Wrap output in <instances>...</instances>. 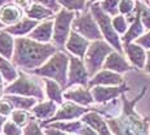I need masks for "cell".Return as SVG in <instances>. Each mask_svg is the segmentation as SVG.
<instances>
[{
    "mask_svg": "<svg viewBox=\"0 0 150 135\" xmlns=\"http://www.w3.org/2000/svg\"><path fill=\"white\" fill-rule=\"evenodd\" d=\"M58 52L53 44H43L31 40L30 37H16L14 53L12 61L13 64L20 67L25 72H33Z\"/></svg>",
    "mask_w": 150,
    "mask_h": 135,
    "instance_id": "cell-1",
    "label": "cell"
},
{
    "mask_svg": "<svg viewBox=\"0 0 150 135\" xmlns=\"http://www.w3.org/2000/svg\"><path fill=\"white\" fill-rule=\"evenodd\" d=\"M144 92L132 103H128L127 100H124V115L122 118H119V121L110 120L108 122L111 130L117 135H148V124L142 121L132 111V106L144 95Z\"/></svg>",
    "mask_w": 150,
    "mask_h": 135,
    "instance_id": "cell-2",
    "label": "cell"
},
{
    "mask_svg": "<svg viewBox=\"0 0 150 135\" xmlns=\"http://www.w3.org/2000/svg\"><path fill=\"white\" fill-rule=\"evenodd\" d=\"M69 62H70V57H69L67 54H65L64 52H57L56 54H53L42 67H39L38 70L33 71V72H27V73L53 78V80L57 81L62 87H65L67 85L66 72H67Z\"/></svg>",
    "mask_w": 150,
    "mask_h": 135,
    "instance_id": "cell-3",
    "label": "cell"
},
{
    "mask_svg": "<svg viewBox=\"0 0 150 135\" xmlns=\"http://www.w3.org/2000/svg\"><path fill=\"white\" fill-rule=\"evenodd\" d=\"M4 94L30 97V98H35L38 100L44 99V90H43L42 81L36 77V75L30 76L25 71H20L18 78L5 87Z\"/></svg>",
    "mask_w": 150,
    "mask_h": 135,
    "instance_id": "cell-4",
    "label": "cell"
},
{
    "mask_svg": "<svg viewBox=\"0 0 150 135\" xmlns=\"http://www.w3.org/2000/svg\"><path fill=\"white\" fill-rule=\"evenodd\" d=\"M89 10H91V13H92L93 17H95L96 22H97V24H98L100 30H101V32H102V36L105 37V40L110 44L117 52L122 53L123 52V49H122V43H120L118 32L114 30V27H112L111 17L102 10L100 3H93V4H91Z\"/></svg>",
    "mask_w": 150,
    "mask_h": 135,
    "instance_id": "cell-5",
    "label": "cell"
},
{
    "mask_svg": "<svg viewBox=\"0 0 150 135\" xmlns=\"http://www.w3.org/2000/svg\"><path fill=\"white\" fill-rule=\"evenodd\" d=\"M76 12L69 10V9L62 8L60 12H57L53 18L54 26H53V45L56 48L61 49L66 45V41L71 32V24L76 17Z\"/></svg>",
    "mask_w": 150,
    "mask_h": 135,
    "instance_id": "cell-6",
    "label": "cell"
},
{
    "mask_svg": "<svg viewBox=\"0 0 150 135\" xmlns=\"http://www.w3.org/2000/svg\"><path fill=\"white\" fill-rule=\"evenodd\" d=\"M112 52V46L108 41L96 40L91 43L86 55H84V66L88 71L89 76H95L97 71L104 66L106 57Z\"/></svg>",
    "mask_w": 150,
    "mask_h": 135,
    "instance_id": "cell-7",
    "label": "cell"
},
{
    "mask_svg": "<svg viewBox=\"0 0 150 135\" xmlns=\"http://www.w3.org/2000/svg\"><path fill=\"white\" fill-rule=\"evenodd\" d=\"M71 30L86 37L87 40H92V41L102 40V37H104L95 17L91 13L89 8L76 14L75 20L73 21V24H71Z\"/></svg>",
    "mask_w": 150,
    "mask_h": 135,
    "instance_id": "cell-8",
    "label": "cell"
},
{
    "mask_svg": "<svg viewBox=\"0 0 150 135\" xmlns=\"http://www.w3.org/2000/svg\"><path fill=\"white\" fill-rule=\"evenodd\" d=\"M88 71L86 66L80 61V58L70 57V67H69V77H67V86L71 85H87L88 83Z\"/></svg>",
    "mask_w": 150,
    "mask_h": 135,
    "instance_id": "cell-9",
    "label": "cell"
},
{
    "mask_svg": "<svg viewBox=\"0 0 150 135\" xmlns=\"http://www.w3.org/2000/svg\"><path fill=\"white\" fill-rule=\"evenodd\" d=\"M89 109L84 108V107H80V106H76L71 102H67V103H64L61 106V108L57 111L51 120L43 122V125H47L48 122H57V121H62V120H73V118H78L80 116H84L88 112Z\"/></svg>",
    "mask_w": 150,
    "mask_h": 135,
    "instance_id": "cell-10",
    "label": "cell"
},
{
    "mask_svg": "<svg viewBox=\"0 0 150 135\" xmlns=\"http://www.w3.org/2000/svg\"><path fill=\"white\" fill-rule=\"evenodd\" d=\"M89 40H87L86 37H83L82 35H79L78 32L71 30L70 36H69L67 41H66V48L70 53H73L74 55H76L78 58H84L87 50L89 48Z\"/></svg>",
    "mask_w": 150,
    "mask_h": 135,
    "instance_id": "cell-11",
    "label": "cell"
},
{
    "mask_svg": "<svg viewBox=\"0 0 150 135\" xmlns=\"http://www.w3.org/2000/svg\"><path fill=\"white\" fill-rule=\"evenodd\" d=\"M23 17H25V12L20 7H17L14 3H9V4L4 5L0 9V22L5 27L18 23L20 21H22Z\"/></svg>",
    "mask_w": 150,
    "mask_h": 135,
    "instance_id": "cell-12",
    "label": "cell"
},
{
    "mask_svg": "<svg viewBox=\"0 0 150 135\" xmlns=\"http://www.w3.org/2000/svg\"><path fill=\"white\" fill-rule=\"evenodd\" d=\"M53 26H54L53 20L42 21L35 29L30 32L29 37L31 40H35L38 43L48 44L53 37Z\"/></svg>",
    "mask_w": 150,
    "mask_h": 135,
    "instance_id": "cell-13",
    "label": "cell"
},
{
    "mask_svg": "<svg viewBox=\"0 0 150 135\" xmlns=\"http://www.w3.org/2000/svg\"><path fill=\"white\" fill-rule=\"evenodd\" d=\"M104 68L112 72H117V73H122V72H127L131 70V66L128 64V62L124 59V57L122 55V53L119 52H111L108 55Z\"/></svg>",
    "mask_w": 150,
    "mask_h": 135,
    "instance_id": "cell-14",
    "label": "cell"
},
{
    "mask_svg": "<svg viewBox=\"0 0 150 135\" xmlns=\"http://www.w3.org/2000/svg\"><path fill=\"white\" fill-rule=\"evenodd\" d=\"M39 23H40L39 21L31 20V18L25 15L22 18V21H20L18 23L13 24V26L4 27V31H7L12 36H25V35H30V32L35 29Z\"/></svg>",
    "mask_w": 150,
    "mask_h": 135,
    "instance_id": "cell-15",
    "label": "cell"
},
{
    "mask_svg": "<svg viewBox=\"0 0 150 135\" xmlns=\"http://www.w3.org/2000/svg\"><path fill=\"white\" fill-rule=\"evenodd\" d=\"M123 84V77L117 72H112L109 70H104L93 76L89 81V86L93 85H120Z\"/></svg>",
    "mask_w": 150,
    "mask_h": 135,
    "instance_id": "cell-16",
    "label": "cell"
},
{
    "mask_svg": "<svg viewBox=\"0 0 150 135\" xmlns=\"http://www.w3.org/2000/svg\"><path fill=\"white\" fill-rule=\"evenodd\" d=\"M128 90L126 86L122 87H105V86H96L92 89V97L96 102L104 103V102H109V100L114 99L115 97H118L120 93Z\"/></svg>",
    "mask_w": 150,
    "mask_h": 135,
    "instance_id": "cell-17",
    "label": "cell"
},
{
    "mask_svg": "<svg viewBox=\"0 0 150 135\" xmlns=\"http://www.w3.org/2000/svg\"><path fill=\"white\" fill-rule=\"evenodd\" d=\"M124 52H126L127 57L129 58L131 63L139 68H142L145 64V59L146 54L144 52V48L140 46L136 43H129V44H124Z\"/></svg>",
    "mask_w": 150,
    "mask_h": 135,
    "instance_id": "cell-18",
    "label": "cell"
},
{
    "mask_svg": "<svg viewBox=\"0 0 150 135\" xmlns=\"http://www.w3.org/2000/svg\"><path fill=\"white\" fill-rule=\"evenodd\" d=\"M82 121L84 124L89 125L91 127L95 129V131L98 135H111L108 129V122H105L104 118L100 115L96 113V112H87V113L83 116Z\"/></svg>",
    "mask_w": 150,
    "mask_h": 135,
    "instance_id": "cell-19",
    "label": "cell"
},
{
    "mask_svg": "<svg viewBox=\"0 0 150 135\" xmlns=\"http://www.w3.org/2000/svg\"><path fill=\"white\" fill-rule=\"evenodd\" d=\"M135 10H136V18L129 23V27H128L127 32L122 37L123 44H129V43H132L133 40H137L140 36L144 35V31H145V27H144V24L141 22V18H140V14H139V12H137L136 7H135Z\"/></svg>",
    "mask_w": 150,
    "mask_h": 135,
    "instance_id": "cell-20",
    "label": "cell"
},
{
    "mask_svg": "<svg viewBox=\"0 0 150 135\" xmlns=\"http://www.w3.org/2000/svg\"><path fill=\"white\" fill-rule=\"evenodd\" d=\"M25 15L26 17L31 18V20H35V21H47V20H53L54 18L56 13L52 10V9L44 7L42 4H36V3H33L31 7L25 12Z\"/></svg>",
    "mask_w": 150,
    "mask_h": 135,
    "instance_id": "cell-21",
    "label": "cell"
},
{
    "mask_svg": "<svg viewBox=\"0 0 150 135\" xmlns=\"http://www.w3.org/2000/svg\"><path fill=\"white\" fill-rule=\"evenodd\" d=\"M57 103L53 102V100H49V102H40L33 107V113L36 118L39 120H44L43 122L48 121V118L51 120L53 116L56 115V111H57Z\"/></svg>",
    "mask_w": 150,
    "mask_h": 135,
    "instance_id": "cell-22",
    "label": "cell"
},
{
    "mask_svg": "<svg viewBox=\"0 0 150 135\" xmlns=\"http://www.w3.org/2000/svg\"><path fill=\"white\" fill-rule=\"evenodd\" d=\"M64 97L66 99L71 100V102H75L82 106H89L95 100L92 97V93L89 90L84 89V87H76V89L67 90V92L64 93Z\"/></svg>",
    "mask_w": 150,
    "mask_h": 135,
    "instance_id": "cell-23",
    "label": "cell"
},
{
    "mask_svg": "<svg viewBox=\"0 0 150 135\" xmlns=\"http://www.w3.org/2000/svg\"><path fill=\"white\" fill-rule=\"evenodd\" d=\"M14 53V39L7 31H0V55L12 59Z\"/></svg>",
    "mask_w": 150,
    "mask_h": 135,
    "instance_id": "cell-24",
    "label": "cell"
},
{
    "mask_svg": "<svg viewBox=\"0 0 150 135\" xmlns=\"http://www.w3.org/2000/svg\"><path fill=\"white\" fill-rule=\"evenodd\" d=\"M5 99H8L12 103V106L17 109H26L29 111L36 104L38 99L30 98V97H22V95H14V94H5Z\"/></svg>",
    "mask_w": 150,
    "mask_h": 135,
    "instance_id": "cell-25",
    "label": "cell"
},
{
    "mask_svg": "<svg viewBox=\"0 0 150 135\" xmlns=\"http://www.w3.org/2000/svg\"><path fill=\"white\" fill-rule=\"evenodd\" d=\"M0 73H1V76L4 78L5 83L12 84L13 81H16L18 78L20 72L16 70L13 64L9 63V59L0 55Z\"/></svg>",
    "mask_w": 150,
    "mask_h": 135,
    "instance_id": "cell-26",
    "label": "cell"
},
{
    "mask_svg": "<svg viewBox=\"0 0 150 135\" xmlns=\"http://www.w3.org/2000/svg\"><path fill=\"white\" fill-rule=\"evenodd\" d=\"M45 84V94L51 100L56 102L57 104H62V89L61 85L54 80L43 78Z\"/></svg>",
    "mask_w": 150,
    "mask_h": 135,
    "instance_id": "cell-27",
    "label": "cell"
},
{
    "mask_svg": "<svg viewBox=\"0 0 150 135\" xmlns=\"http://www.w3.org/2000/svg\"><path fill=\"white\" fill-rule=\"evenodd\" d=\"M83 121H73V122H52L49 127H54L58 130L66 131V133H73V134H82L83 129L86 125H83Z\"/></svg>",
    "mask_w": 150,
    "mask_h": 135,
    "instance_id": "cell-28",
    "label": "cell"
},
{
    "mask_svg": "<svg viewBox=\"0 0 150 135\" xmlns=\"http://www.w3.org/2000/svg\"><path fill=\"white\" fill-rule=\"evenodd\" d=\"M57 1L62 8L76 12V13L83 12V10H86L87 8H89L88 0H57Z\"/></svg>",
    "mask_w": 150,
    "mask_h": 135,
    "instance_id": "cell-29",
    "label": "cell"
},
{
    "mask_svg": "<svg viewBox=\"0 0 150 135\" xmlns=\"http://www.w3.org/2000/svg\"><path fill=\"white\" fill-rule=\"evenodd\" d=\"M136 9L146 30L150 31V7L145 1H136Z\"/></svg>",
    "mask_w": 150,
    "mask_h": 135,
    "instance_id": "cell-30",
    "label": "cell"
},
{
    "mask_svg": "<svg viewBox=\"0 0 150 135\" xmlns=\"http://www.w3.org/2000/svg\"><path fill=\"white\" fill-rule=\"evenodd\" d=\"M119 3L120 0H102L100 1L102 10L110 17H115L119 14Z\"/></svg>",
    "mask_w": 150,
    "mask_h": 135,
    "instance_id": "cell-31",
    "label": "cell"
},
{
    "mask_svg": "<svg viewBox=\"0 0 150 135\" xmlns=\"http://www.w3.org/2000/svg\"><path fill=\"white\" fill-rule=\"evenodd\" d=\"M11 116H12V121L16 122L20 127L26 126V125L31 121L30 113H29V111H26V109H14Z\"/></svg>",
    "mask_w": 150,
    "mask_h": 135,
    "instance_id": "cell-32",
    "label": "cell"
},
{
    "mask_svg": "<svg viewBox=\"0 0 150 135\" xmlns=\"http://www.w3.org/2000/svg\"><path fill=\"white\" fill-rule=\"evenodd\" d=\"M111 22H112V27L114 30L118 32V35H124L128 30V21L126 18V15H122V14H118L115 17L111 18Z\"/></svg>",
    "mask_w": 150,
    "mask_h": 135,
    "instance_id": "cell-33",
    "label": "cell"
},
{
    "mask_svg": "<svg viewBox=\"0 0 150 135\" xmlns=\"http://www.w3.org/2000/svg\"><path fill=\"white\" fill-rule=\"evenodd\" d=\"M136 1L135 0H120L119 3V14L122 15H129L135 10Z\"/></svg>",
    "mask_w": 150,
    "mask_h": 135,
    "instance_id": "cell-34",
    "label": "cell"
},
{
    "mask_svg": "<svg viewBox=\"0 0 150 135\" xmlns=\"http://www.w3.org/2000/svg\"><path fill=\"white\" fill-rule=\"evenodd\" d=\"M3 133H4V135H22V130L16 122L8 120L5 121L4 126H3Z\"/></svg>",
    "mask_w": 150,
    "mask_h": 135,
    "instance_id": "cell-35",
    "label": "cell"
},
{
    "mask_svg": "<svg viewBox=\"0 0 150 135\" xmlns=\"http://www.w3.org/2000/svg\"><path fill=\"white\" fill-rule=\"evenodd\" d=\"M31 1H33V3H36V4L44 5V7L52 9L54 13H57V12H60L61 9H62V7H61L60 4H58L57 0H31Z\"/></svg>",
    "mask_w": 150,
    "mask_h": 135,
    "instance_id": "cell-36",
    "label": "cell"
},
{
    "mask_svg": "<svg viewBox=\"0 0 150 135\" xmlns=\"http://www.w3.org/2000/svg\"><path fill=\"white\" fill-rule=\"evenodd\" d=\"M23 135H43L42 130H40V127L38 126L36 121L34 120V118L26 125L25 131H23Z\"/></svg>",
    "mask_w": 150,
    "mask_h": 135,
    "instance_id": "cell-37",
    "label": "cell"
},
{
    "mask_svg": "<svg viewBox=\"0 0 150 135\" xmlns=\"http://www.w3.org/2000/svg\"><path fill=\"white\" fill-rule=\"evenodd\" d=\"M14 107L12 106V103L9 102L8 99H1L0 100V115H3L4 117H7V116H11L12 112L14 111Z\"/></svg>",
    "mask_w": 150,
    "mask_h": 135,
    "instance_id": "cell-38",
    "label": "cell"
},
{
    "mask_svg": "<svg viewBox=\"0 0 150 135\" xmlns=\"http://www.w3.org/2000/svg\"><path fill=\"white\" fill-rule=\"evenodd\" d=\"M136 44H139L140 46L146 49H150V31L146 34H144L142 36H140L139 39L136 40Z\"/></svg>",
    "mask_w": 150,
    "mask_h": 135,
    "instance_id": "cell-39",
    "label": "cell"
},
{
    "mask_svg": "<svg viewBox=\"0 0 150 135\" xmlns=\"http://www.w3.org/2000/svg\"><path fill=\"white\" fill-rule=\"evenodd\" d=\"M13 3L17 5V7H20L23 12H26L27 9L31 7V4H33L31 0H13Z\"/></svg>",
    "mask_w": 150,
    "mask_h": 135,
    "instance_id": "cell-40",
    "label": "cell"
},
{
    "mask_svg": "<svg viewBox=\"0 0 150 135\" xmlns=\"http://www.w3.org/2000/svg\"><path fill=\"white\" fill-rule=\"evenodd\" d=\"M44 135H66V134H65V131L58 130V129L47 127L45 130H44Z\"/></svg>",
    "mask_w": 150,
    "mask_h": 135,
    "instance_id": "cell-41",
    "label": "cell"
},
{
    "mask_svg": "<svg viewBox=\"0 0 150 135\" xmlns=\"http://www.w3.org/2000/svg\"><path fill=\"white\" fill-rule=\"evenodd\" d=\"M82 135H98V134L96 133V131L93 130L92 127H89V126H84L83 131H82Z\"/></svg>",
    "mask_w": 150,
    "mask_h": 135,
    "instance_id": "cell-42",
    "label": "cell"
},
{
    "mask_svg": "<svg viewBox=\"0 0 150 135\" xmlns=\"http://www.w3.org/2000/svg\"><path fill=\"white\" fill-rule=\"evenodd\" d=\"M146 58H148V62H146V71H148V73H150V50L148 54H146Z\"/></svg>",
    "mask_w": 150,
    "mask_h": 135,
    "instance_id": "cell-43",
    "label": "cell"
},
{
    "mask_svg": "<svg viewBox=\"0 0 150 135\" xmlns=\"http://www.w3.org/2000/svg\"><path fill=\"white\" fill-rule=\"evenodd\" d=\"M9 3H13V0H0V9L4 7V5L9 4Z\"/></svg>",
    "mask_w": 150,
    "mask_h": 135,
    "instance_id": "cell-44",
    "label": "cell"
},
{
    "mask_svg": "<svg viewBox=\"0 0 150 135\" xmlns=\"http://www.w3.org/2000/svg\"><path fill=\"white\" fill-rule=\"evenodd\" d=\"M4 124H5V117L3 115H0V131H1L3 126H4Z\"/></svg>",
    "mask_w": 150,
    "mask_h": 135,
    "instance_id": "cell-45",
    "label": "cell"
},
{
    "mask_svg": "<svg viewBox=\"0 0 150 135\" xmlns=\"http://www.w3.org/2000/svg\"><path fill=\"white\" fill-rule=\"evenodd\" d=\"M100 1H102V0H88V4H93V3H100Z\"/></svg>",
    "mask_w": 150,
    "mask_h": 135,
    "instance_id": "cell-46",
    "label": "cell"
},
{
    "mask_svg": "<svg viewBox=\"0 0 150 135\" xmlns=\"http://www.w3.org/2000/svg\"><path fill=\"white\" fill-rule=\"evenodd\" d=\"M3 93H4V89H3V84H0V97H1Z\"/></svg>",
    "mask_w": 150,
    "mask_h": 135,
    "instance_id": "cell-47",
    "label": "cell"
},
{
    "mask_svg": "<svg viewBox=\"0 0 150 135\" xmlns=\"http://www.w3.org/2000/svg\"><path fill=\"white\" fill-rule=\"evenodd\" d=\"M4 27H5V26L1 23V22H0V31H3V30H4Z\"/></svg>",
    "mask_w": 150,
    "mask_h": 135,
    "instance_id": "cell-48",
    "label": "cell"
},
{
    "mask_svg": "<svg viewBox=\"0 0 150 135\" xmlns=\"http://www.w3.org/2000/svg\"><path fill=\"white\" fill-rule=\"evenodd\" d=\"M0 84H3V80H1V73H0Z\"/></svg>",
    "mask_w": 150,
    "mask_h": 135,
    "instance_id": "cell-49",
    "label": "cell"
},
{
    "mask_svg": "<svg viewBox=\"0 0 150 135\" xmlns=\"http://www.w3.org/2000/svg\"><path fill=\"white\" fill-rule=\"evenodd\" d=\"M135 1H145V0H135Z\"/></svg>",
    "mask_w": 150,
    "mask_h": 135,
    "instance_id": "cell-50",
    "label": "cell"
},
{
    "mask_svg": "<svg viewBox=\"0 0 150 135\" xmlns=\"http://www.w3.org/2000/svg\"><path fill=\"white\" fill-rule=\"evenodd\" d=\"M145 3H146V4H148V3H149V0H145Z\"/></svg>",
    "mask_w": 150,
    "mask_h": 135,
    "instance_id": "cell-51",
    "label": "cell"
},
{
    "mask_svg": "<svg viewBox=\"0 0 150 135\" xmlns=\"http://www.w3.org/2000/svg\"><path fill=\"white\" fill-rule=\"evenodd\" d=\"M148 5H149V7H150V1H149V3H148Z\"/></svg>",
    "mask_w": 150,
    "mask_h": 135,
    "instance_id": "cell-52",
    "label": "cell"
},
{
    "mask_svg": "<svg viewBox=\"0 0 150 135\" xmlns=\"http://www.w3.org/2000/svg\"><path fill=\"white\" fill-rule=\"evenodd\" d=\"M74 135H76V134H74Z\"/></svg>",
    "mask_w": 150,
    "mask_h": 135,
    "instance_id": "cell-53",
    "label": "cell"
},
{
    "mask_svg": "<svg viewBox=\"0 0 150 135\" xmlns=\"http://www.w3.org/2000/svg\"><path fill=\"white\" fill-rule=\"evenodd\" d=\"M149 1H150V0H149Z\"/></svg>",
    "mask_w": 150,
    "mask_h": 135,
    "instance_id": "cell-54",
    "label": "cell"
}]
</instances>
